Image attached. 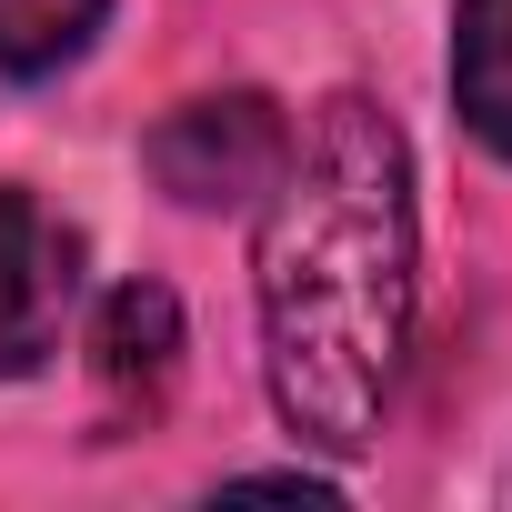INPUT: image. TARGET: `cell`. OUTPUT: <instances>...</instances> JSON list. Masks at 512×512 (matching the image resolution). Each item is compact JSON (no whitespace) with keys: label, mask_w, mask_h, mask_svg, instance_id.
I'll return each instance as SVG.
<instances>
[{"label":"cell","mask_w":512,"mask_h":512,"mask_svg":"<svg viewBox=\"0 0 512 512\" xmlns=\"http://www.w3.org/2000/svg\"><path fill=\"white\" fill-rule=\"evenodd\" d=\"M282 151H292V121H282L262 91L181 101V111L141 141L151 181H161L181 211H241V201H262V191H272V171H282Z\"/></svg>","instance_id":"obj_2"},{"label":"cell","mask_w":512,"mask_h":512,"mask_svg":"<svg viewBox=\"0 0 512 512\" xmlns=\"http://www.w3.org/2000/svg\"><path fill=\"white\" fill-rule=\"evenodd\" d=\"M91 372H101L111 402H141V412L171 392V372H181V312H171L161 282H121V292L101 302V322H91Z\"/></svg>","instance_id":"obj_4"},{"label":"cell","mask_w":512,"mask_h":512,"mask_svg":"<svg viewBox=\"0 0 512 512\" xmlns=\"http://www.w3.org/2000/svg\"><path fill=\"white\" fill-rule=\"evenodd\" d=\"M452 101L512 161V0H462L452 11Z\"/></svg>","instance_id":"obj_5"},{"label":"cell","mask_w":512,"mask_h":512,"mask_svg":"<svg viewBox=\"0 0 512 512\" xmlns=\"http://www.w3.org/2000/svg\"><path fill=\"white\" fill-rule=\"evenodd\" d=\"M71 292H81L71 221H51L31 191L0 181V382H21V372H41L61 352Z\"/></svg>","instance_id":"obj_3"},{"label":"cell","mask_w":512,"mask_h":512,"mask_svg":"<svg viewBox=\"0 0 512 512\" xmlns=\"http://www.w3.org/2000/svg\"><path fill=\"white\" fill-rule=\"evenodd\" d=\"M272 412L312 452H372L402 352H412V151L382 101L332 91L272 191L251 241Z\"/></svg>","instance_id":"obj_1"},{"label":"cell","mask_w":512,"mask_h":512,"mask_svg":"<svg viewBox=\"0 0 512 512\" xmlns=\"http://www.w3.org/2000/svg\"><path fill=\"white\" fill-rule=\"evenodd\" d=\"M101 11H111V0H0V71L41 81V71L81 61L91 31H101Z\"/></svg>","instance_id":"obj_6"}]
</instances>
